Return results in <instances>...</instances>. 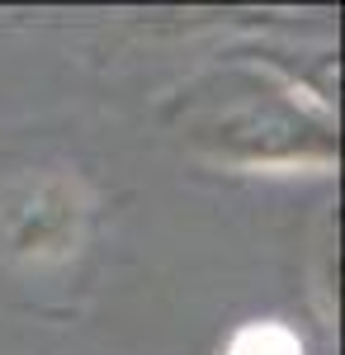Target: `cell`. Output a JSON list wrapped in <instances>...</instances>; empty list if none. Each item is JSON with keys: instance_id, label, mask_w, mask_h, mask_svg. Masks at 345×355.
<instances>
[{"instance_id": "cell-1", "label": "cell", "mask_w": 345, "mask_h": 355, "mask_svg": "<svg viewBox=\"0 0 345 355\" xmlns=\"http://www.w3.org/2000/svg\"><path fill=\"white\" fill-rule=\"evenodd\" d=\"M194 137H213L218 157L251 162V166L308 162V147H303L308 137L317 147H331L326 128H308V114L298 110V95L289 85L269 90V85H256V81L222 90V110H209L204 128Z\"/></svg>"}, {"instance_id": "cell-2", "label": "cell", "mask_w": 345, "mask_h": 355, "mask_svg": "<svg viewBox=\"0 0 345 355\" xmlns=\"http://www.w3.org/2000/svg\"><path fill=\"white\" fill-rule=\"evenodd\" d=\"M24 209H33V214H19V227L10 232V242H15L19 256L53 261V256L76 251L71 246L76 242V204H71L67 185H38Z\"/></svg>"}, {"instance_id": "cell-3", "label": "cell", "mask_w": 345, "mask_h": 355, "mask_svg": "<svg viewBox=\"0 0 345 355\" xmlns=\"http://www.w3.org/2000/svg\"><path fill=\"white\" fill-rule=\"evenodd\" d=\"M227 355H303V341L284 322H246L232 331Z\"/></svg>"}]
</instances>
